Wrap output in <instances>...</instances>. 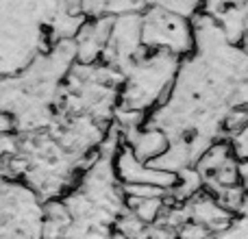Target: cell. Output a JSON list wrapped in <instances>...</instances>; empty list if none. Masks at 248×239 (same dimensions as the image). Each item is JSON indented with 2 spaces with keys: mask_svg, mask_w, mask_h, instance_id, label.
<instances>
[{
  "mask_svg": "<svg viewBox=\"0 0 248 239\" xmlns=\"http://www.w3.org/2000/svg\"><path fill=\"white\" fill-rule=\"evenodd\" d=\"M179 59L166 50H153L144 55L124 76L120 87V105L126 109L148 111L163 100V96L174 90V78L179 74Z\"/></svg>",
  "mask_w": 248,
  "mask_h": 239,
  "instance_id": "obj_1",
  "label": "cell"
},
{
  "mask_svg": "<svg viewBox=\"0 0 248 239\" xmlns=\"http://www.w3.org/2000/svg\"><path fill=\"white\" fill-rule=\"evenodd\" d=\"M0 239H46V200L24 180L2 179Z\"/></svg>",
  "mask_w": 248,
  "mask_h": 239,
  "instance_id": "obj_2",
  "label": "cell"
},
{
  "mask_svg": "<svg viewBox=\"0 0 248 239\" xmlns=\"http://www.w3.org/2000/svg\"><path fill=\"white\" fill-rule=\"evenodd\" d=\"M141 39L146 48H157L172 55H185L194 46L192 26L179 13L155 7L141 17Z\"/></svg>",
  "mask_w": 248,
  "mask_h": 239,
  "instance_id": "obj_3",
  "label": "cell"
},
{
  "mask_svg": "<svg viewBox=\"0 0 248 239\" xmlns=\"http://www.w3.org/2000/svg\"><path fill=\"white\" fill-rule=\"evenodd\" d=\"M116 172L122 185H153V187H161L170 192L179 183V174L155 167L153 163L137 159L135 152L126 144H122L120 152L116 157Z\"/></svg>",
  "mask_w": 248,
  "mask_h": 239,
  "instance_id": "obj_4",
  "label": "cell"
},
{
  "mask_svg": "<svg viewBox=\"0 0 248 239\" xmlns=\"http://www.w3.org/2000/svg\"><path fill=\"white\" fill-rule=\"evenodd\" d=\"M113 22H116V17L98 15L83 24L81 33L74 39V42H77V61L78 63H96L100 57H105L107 44H109V39H111Z\"/></svg>",
  "mask_w": 248,
  "mask_h": 239,
  "instance_id": "obj_5",
  "label": "cell"
},
{
  "mask_svg": "<svg viewBox=\"0 0 248 239\" xmlns=\"http://www.w3.org/2000/svg\"><path fill=\"white\" fill-rule=\"evenodd\" d=\"M124 144L135 152L137 159L146 163H153L155 159H159L168 148H170V137L155 126H141L135 131H128L124 135Z\"/></svg>",
  "mask_w": 248,
  "mask_h": 239,
  "instance_id": "obj_6",
  "label": "cell"
},
{
  "mask_svg": "<svg viewBox=\"0 0 248 239\" xmlns=\"http://www.w3.org/2000/svg\"><path fill=\"white\" fill-rule=\"evenodd\" d=\"M168 205V196L161 198H135V196H126V209L131 211L135 218H140L144 224H155L161 213L166 211Z\"/></svg>",
  "mask_w": 248,
  "mask_h": 239,
  "instance_id": "obj_7",
  "label": "cell"
},
{
  "mask_svg": "<svg viewBox=\"0 0 248 239\" xmlns=\"http://www.w3.org/2000/svg\"><path fill=\"white\" fill-rule=\"evenodd\" d=\"M111 239H124V237H122V235H120V233H116V235H113V237H111Z\"/></svg>",
  "mask_w": 248,
  "mask_h": 239,
  "instance_id": "obj_8",
  "label": "cell"
}]
</instances>
